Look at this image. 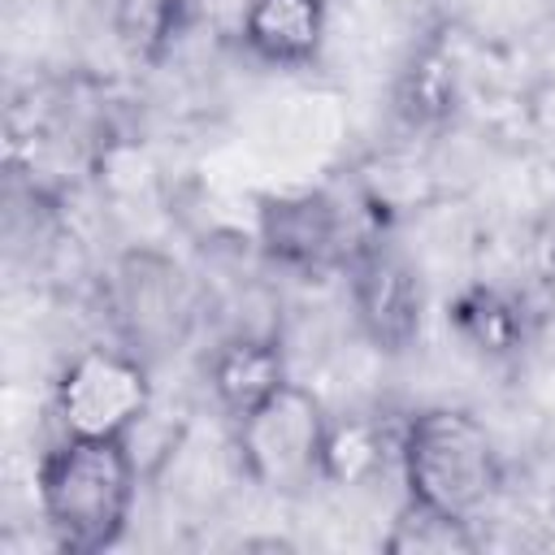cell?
Wrapping results in <instances>:
<instances>
[{
  "label": "cell",
  "instance_id": "obj_1",
  "mask_svg": "<svg viewBox=\"0 0 555 555\" xmlns=\"http://www.w3.org/2000/svg\"><path fill=\"white\" fill-rule=\"evenodd\" d=\"M139 490L130 438H74L65 434L39 460L35 494L52 542L69 555L108 551L130 520Z\"/></svg>",
  "mask_w": 555,
  "mask_h": 555
},
{
  "label": "cell",
  "instance_id": "obj_2",
  "mask_svg": "<svg viewBox=\"0 0 555 555\" xmlns=\"http://www.w3.org/2000/svg\"><path fill=\"white\" fill-rule=\"evenodd\" d=\"M399 473L408 503L468 525L503 490L499 447L464 408H421L399 434Z\"/></svg>",
  "mask_w": 555,
  "mask_h": 555
},
{
  "label": "cell",
  "instance_id": "obj_3",
  "mask_svg": "<svg viewBox=\"0 0 555 555\" xmlns=\"http://www.w3.org/2000/svg\"><path fill=\"white\" fill-rule=\"evenodd\" d=\"M330 425L334 421L312 390L295 382L278 386L269 399L234 421L243 473L264 494H304L312 481H325Z\"/></svg>",
  "mask_w": 555,
  "mask_h": 555
},
{
  "label": "cell",
  "instance_id": "obj_4",
  "mask_svg": "<svg viewBox=\"0 0 555 555\" xmlns=\"http://www.w3.org/2000/svg\"><path fill=\"white\" fill-rule=\"evenodd\" d=\"M195 308L199 304L191 278L165 251L134 247L117 260L108 278V317L121 334V347L147 364L191 338Z\"/></svg>",
  "mask_w": 555,
  "mask_h": 555
},
{
  "label": "cell",
  "instance_id": "obj_5",
  "mask_svg": "<svg viewBox=\"0 0 555 555\" xmlns=\"http://www.w3.org/2000/svg\"><path fill=\"white\" fill-rule=\"evenodd\" d=\"M52 403L74 438H130L152 408L147 360L126 347H87L61 369Z\"/></svg>",
  "mask_w": 555,
  "mask_h": 555
},
{
  "label": "cell",
  "instance_id": "obj_6",
  "mask_svg": "<svg viewBox=\"0 0 555 555\" xmlns=\"http://www.w3.org/2000/svg\"><path fill=\"white\" fill-rule=\"evenodd\" d=\"M347 291L364 338L377 351H403L421 334L425 286L412 260L382 238H364L347 260Z\"/></svg>",
  "mask_w": 555,
  "mask_h": 555
},
{
  "label": "cell",
  "instance_id": "obj_7",
  "mask_svg": "<svg viewBox=\"0 0 555 555\" xmlns=\"http://www.w3.org/2000/svg\"><path fill=\"white\" fill-rule=\"evenodd\" d=\"M256 230H260V247L269 260L286 269H304V273H321L334 264L347 269L351 251L364 243L347 230L338 199H330L325 191L269 195L260 204Z\"/></svg>",
  "mask_w": 555,
  "mask_h": 555
},
{
  "label": "cell",
  "instance_id": "obj_8",
  "mask_svg": "<svg viewBox=\"0 0 555 555\" xmlns=\"http://www.w3.org/2000/svg\"><path fill=\"white\" fill-rule=\"evenodd\" d=\"M330 9L325 0H247L238 35L243 48L264 65H312L325 48Z\"/></svg>",
  "mask_w": 555,
  "mask_h": 555
},
{
  "label": "cell",
  "instance_id": "obj_9",
  "mask_svg": "<svg viewBox=\"0 0 555 555\" xmlns=\"http://www.w3.org/2000/svg\"><path fill=\"white\" fill-rule=\"evenodd\" d=\"M286 382H291L286 356H282L278 334H269V330H238V334L221 338L208 356V386L234 421Z\"/></svg>",
  "mask_w": 555,
  "mask_h": 555
},
{
  "label": "cell",
  "instance_id": "obj_10",
  "mask_svg": "<svg viewBox=\"0 0 555 555\" xmlns=\"http://www.w3.org/2000/svg\"><path fill=\"white\" fill-rule=\"evenodd\" d=\"M451 325H455V334H460L473 351H481V356H507V351L520 347V334H525L520 308H516L507 295L490 291V286L464 291V295L451 304Z\"/></svg>",
  "mask_w": 555,
  "mask_h": 555
},
{
  "label": "cell",
  "instance_id": "obj_11",
  "mask_svg": "<svg viewBox=\"0 0 555 555\" xmlns=\"http://www.w3.org/2000/svg\"><path fill=\"white\" fill-rule=\"evenodd\" d=\"M186 0H113V26L130 56H160L182 22Z\"/></svg>",
  "mask_w": 555,
  "mask_h": 555
},
{
  "label": "cell",
  "instance_id": "obj_12",
  "mask_svg": "<svg viewBox=\"0 0 555 555\" xmlns=\"http://www.w3.org/2000/svg\"><path fill=\"white\" fill-rule=\"evenodd\" d=\"M477 538L468 529V520H451V516H438L421 503H408L386 538V551H473Z\"/></svg>",
  "mask_w": 555,
  "mask_h": 555
},
{
  "label": "cell",
  "instance_id": "obj_13",
  "mask_svg": "<svg viewBox=\"0 0 555 555\" xmlns=\"http://www.w3.org/2000/svg\"><path fill=\"white\" fill-rule=\"evenodd\" d=\"M386 451H382V434L369 421H347V425H330V442H325V481H364L382 468Z\"/></svg>",
  "mask_w": 555,
  "mask_h": 555
}]
</instances>
